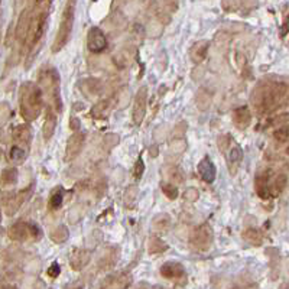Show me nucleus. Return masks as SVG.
<instances>
[{
	"instance_id": "obj_25",
	"label": "nucleus",
	"mask_w": 289,
	"mask_h": 289,
	"mask_svg": "<svg viewBox=\"0 0 289 289\" xmlns=\"http://www.w3.org/2000/svg\"><path fill=\"white\" fill-rule=\"evenodd\" d=\"M50 237L54 243L61 244V243H65V241L68 240V237H70V231H68L67 226L60 224V226H57L52 231H51Z\"/></svg>"
},
{
	"instance_id": "obj_44",
	"label": "nucleus",
	"mask_w": 289,
	"mask_h": 289,
	"mask_svg": "<svg viewBox=\"0 0 289 289\" xmlns=\"http://www.w3.org/2000/svg\"><path fill=\"white\" fill-rule=\"evenodd\" d=\"M74 106H76V107H74V109H76V110H81V109H83V106H84V104H83V103H76V104H74Z\"/></svg>"
},
{
	"instance_id": "obj_48",
	"label": "nucleus",
	"mask_w": 289,
	"mask_h": 289,
	"mask_svg": "<svg viewBox=\"0 0 289 289\" xmlns=\"http://www.w3.org/2000/svg\"><path fill=\"white\" fill-rule=\"evenodd\" d=\"M73 289H84L83 286H76V288H73Z\"/></svg>"
},
{
	"instance_id": "obj_28",
	"label": "nucleus",
	"mask_w": 289,
	"mask_h": 289,
	"mask_svg": "<svg viewBox=\"0 0 289 289\" xmlns=\"http://www.w3.org/2000/svg\"><path fill=\"white\" fill-rule=\"evenodd\" d=\"M26 155L28 153H26L25 148H22L19 145H13L12 148H11V151H9V159H11L12 164L21 165L25 162Z\"/></svg>"
},
{
	"instance_id": "obj_20",
	"label": "nucleus",
	"mask_w": 289,
	"mask_h": 289,
	"mask_svg": "<svg viewBox=\"0 0 289 289\" xmlns=\"http://www.w3.org/2000/svg\"><path fill=\"white\" fill-rule=\"evenodd\" d=\"M171 224H172V221H171V217L168 214H158L152 220V228L158 234L166 233L171 228Z\"/></svg>"
},
{
	"instance_id": "obj_6",
	"label": "nucleus",
	"mask_w": 289,
	"mask_h": 289,
	"mask_svg": "<svg viewBox=\"0 0 289 289\" xmlns=\"http://www.w3.org/2000/svg\"><path fill=\"white\" fill-rule=\"evenodd\" d=\"M213 243V230L207 223L197 227L191 236V246L198 251H207Z\"/></svg>"
},
{
	"instance_id": "obj_5",
	"label": "nucleus",
	"mask_w": 289,
	"mask_h": 289,
	"mask_svg": "<svg viewBox=\"0 0 289 289\" xmlns=\"http://www.w3.org/2000/svg\"><path fill=\"white\" fill-rule=\"evenodd\" d=\"M9 237L15 241H26L28 239L39 240L42 237V230L32 221H16L9 227Z\"/></svg>"
},
{
	"instance_id": "obj_32",
	"label": "nucleus",
	"mask_w": 289,
	"mask_h": 289,
	"mask_svg": "<svg viewBox=\"0 0 289 289\" xmlns=\"http://www.w3.org/2000/svg\"><path fill=\"white\" fill-rule=\"evenodd\" d=\"M210 104H211V96H210V93H207L205 90H200V91L197 93V106H198V109L207 110V109L210 107Z\"/></svg>"
},
{
	"instance_id": "obj_35",
	"label": "nucleus",
	"mask_w": 289,
	"mask_h": 289,
	"mask_svg": "<svg viewBox=\"0 0 289 289\" xmlns=\"http://www.w3.org/2000/svg\"><path fill=\"white\" fill-rule=\"evenodd\" d=\"M162 192L168 197V200H175L178 197V188H176V185H172V184H164Z\"/></svg>"
},
{
	"instance_id": "obj_46",
	"label": "nucleus",
	"mask_w": 289,
	"mask_h": 289,
	"mask_svg": "<svg viewBox=\"0 0 289 289\" xmlns=\"http://www.w3.org/2000/svg\"><path fill=\"white\" fill-rule=\"evenodd\" d=\"M285 153H286V155H288V156H289V146H288V148H286V151H285Z\"/></svg>"
},
{
	"instance_id": "obj_27",
	"label": "nucleus",
	"mask_w": 289,
	"mask_h": 289,
	"mask_svg": "<svg viewBox=\"0 0 289 289\" xmlns=\"http://www.w3.org/2000/svg\"><path fill=\"white\" fill-rule=\"evenodd\" d=\"M168 250V244L165 243L164 240L158 236H152L148 243V251L151 254H159V253H164Z\"/></svg>"
},
{
	"instance_id": "obj_22",
	"label": "nucleus",
	"mask_w": 289,
	"mask_h": 289,
	"mask_svg": "<svg viewBox=\"0 0 289 289\" xmlns=\"http://www.w3.org/2000/svg\"><path fill=\"white\" fill-rule=\"evenodd\" d=\"M83 90L88 94V97L91 96H99L103 91V84L99 78H87L83 83Z\"/></svg>"
},
{
	"instance_id": "obj_9",
	"label": "nucleus",
	"mask_w": 289,
	"mask_h": 289,
	"mask_svg": "<svg viewBox=\"0 0 289 289\" xmlns=\"http://www.w3.org/2000/svg\"><path fill=\"white\" fill-rule=\"evenodd\" d=\"M87 48L93 54H100L107 48V38L100 28H91L87 34Z\"/></svg>"
},
{
	"instance_id": "obj_38",
	"label": "nucleus",
	"mask_w": 289,
	"mask_h": 289,
	"mask_svg": "<svg viewBox=\"0 0 289 289\" xmlns=\"http://www.w3.org/2000/svg\"><path fill=\"white\" fill-rule=\"evenodd\" d=\"M83 208H81V205H76L71 211H70V215H68V218H70V221L73 223V224H76L78 223L80 220H81V217L84 215V213L81 211Z\"/></svg>"
},
{
	"instance_id": "obj_24",
	"label": "nucleus",
	"mask_w": 289,
	"mask_h": 289,
	"mask_svg": "<svg viewBox=\"0 0 289 289\" xmlns=\"http://www.w3.org/2000/svg\"><path fill=\"white\" fill-rule=\"evenodd\" d=\"M243 239L251 246H260L263 243V234L257 228H247L243 231Z\"/></svg>"
},
{
	"instance_id": "obj_34",
	"label": "nucleus",
	"mask_w": 289,
	"mask_h": 289,
	"mask_svg": "<svg viewBox=\"0 0 289 289\" xmlns=\"http://www.w3.org/2000/svg\"><path fill=\"white\" fill-rule=\"evenodd\" d=\"M169 149H171L172 153H182V152H185V149H187V143H185L184 139H175V140L171 142Z\"/></svg>"
},
{
	"instance_id": "obj_36",
	"label": "nucleus",
	"mask_w": 289,
	"mask_h": 289,
	"mask_svg": "<svg viewBox=\"0 0 289 289\" xmlns=\"http://www.w3.org/2000/svg\"><path fill=\"white\" fill-rule=\"evenodd\" d=\"M218 148H220V151L221 152H227L228 151V148L233 145V140H231V136L230 135H223V136H220L218 138Z\"/></svg>"
},
{
	"instance_id": "obj_11",
	"label": "nucleus",
	"mask_w": 289,
	"mask_h": 289,
	"mask_svg": "<svg viewBox=\"0 0 289 289\" xmlns=\"http://www.w3.org/2000/svg\"><path fill=\"white\" fill-rule=\"evenodd\" d=\"M270 175L272 172L270 171H262L256 175L254 179V189H256V194L262 198V200H269L272 197V192H270Z\"/></svg>"
},
{
	"instance_id": "obj_19",
	"label": "nucleus",
	"mask_w": 289,
	"mask_h": 289,
	"mask_svg": "<svg viewBox=\"0 0 289 289\" xmlns=\"http://www.w3.org/2000/svg\"><path fill=\"white\" fill-rule=\"evenodd\" d=\"M55 127H57V112L51 106H48L47 114H45V122H44V126H42V135H44V139L47 142L54 136Z\"/></svg>"
},
{
	"instance_id": "obj_1",
	"label": "nucleus",
	"mask_w": 289,
	"mask_h": 289,
	"mask_svg": "<svg viewBox=\"0 0 289 289\" xmlns=\"http://www.w3.org/2000/svg\"><path fill=\"white\" fill-rule=\"evenodd\" d=\"M288 99V88L283 83L275 84H260L254 88L251 103L256 109V113L264 114L277 109Z\"/></svg>"
},
{
	"instance_id": "obj_45",
	"label": "nucleus",
	"mask_w": 289,
	"mask_h": 289,
	"mask_svg": "<svg viewBox=\"0 0 289 289\" xmlns=\"http://www.w3.org/2000/svg\"><path fill=\"white\" fill-rule=\"evenodd\" d=\"M2 289H18L16 286H13V285H8V286H3Z\"/></svg>"
},
{
	"instance_id": "obj_33",
	"label": "nucleus",
	"mask_w": 289,
	"mask_h": 289,
	"mask_svg": "<svg viewBox=\"0 0 289 289\" xmlns=\"http://www.w3.org/2000/svg\"><path fill=\"white\" fill-rule=\"evenodd\" d=\"M273 139L283 143V142H288L289 139V126H280L277 127L276 130L273 132Z\"/></svg>"
},
{
	"instance_id": "obj_23",
	"label": "nucleus",
	"mask_w": 289,
	"mask_h": 289,
	"mask_svg": "<svg viewBox=\"0 0 289 289\" xmlns=\"http://www.w3.org/2000/svg\"><path fill=\"white\" fill-rule=\"evenodd\" d=\"M110 106H112L110 100H100L91 109V116L94 119H104V117H107L109 112H110Z\"/></svg>"
},
{
	"instance_id": "obj_43",
	"label": "nucleus",
	"mask_w": 289,
	"mask_h": 289,
	"mask_svg": "<svg viewBox=\"0 0 289 289\" xmlns=\"http://www.w3.org/2000/svg\"><path fill=\"white\" fill-rule=\"evenodd\" d=\"M80 126H81L80 120H78L77 117H71V120H70V127H71L73 130L78 132V130H80Z\"/></svg>"
},
{
	"instance_id": "obj_47",
	"label": "nucleus",
	"mask_w": 289,
	"mask_h": 289,
	"mask_svg": "<svg viewBox=\"0 0 289 289\" xmlns=\"http://www.w3.org/2000/svg\"><path fill=\"white\" fill-rule=\"evenodd\" d=\"M233 289H251V288H249V286H246V288H233Z\"/></svg>"
},
{
	"instance_id": "obj_41",
	"label": "nucleus",
	"mask_w": 289,
	"mask_h": 289,
	"mask_svg": "<svg viewBox=\"0 0 289 289\" xmlns=\"http://www.w3.org/2000/svg\"><path fill=\"white\" fill-rule=\"evenodd\" d=\"M200 198V192L197 188H188L184 192V200H187L189 202L197 201Z\"/></svg>"
},
{
	"instance_id": "obj_21",
	"label": "nucleus",
	"mask_w": 289,
	"mask_h": 289,
	"mask_svg": "<svg viewBox=\"0 0 289 289\" xmlns=\"http://www.w3.org/2000/svg\"><path fill=\"white\" fill-rule=\"evenodd\" d=\"M18 182V169L15 166L5 168L0 174V187H12Z\"/></svg>"
},
{
	"instance_id": "obj_17",
	"label": "nucleus",
	"mask_w": 289,
	"mask_h": 289,
	"mask_svg": "<svg viewBox=\"0 0 289 289\" xmlns=\"http://www.w3.org/2000/svg\"><path fill=\"white\" fill-rule=\"evenodd\" d=\"M227 164H228V169H230V174L234 175L237 172V168H239L240 162L243 159V151L239 145L233 143L228 151H227Z\"/></svg>"
},
{
	"instance_id": "obj_37",
	"label": "nucleus",
	"mask_w": 289,
	"mask_h": 289,
	"mask_svg": "<svg viewBox=\"0 0 289 289\" xmlns=\"http://www.w3.org/2000/svg\"><path fill=\"white\" fill-rule=\"evenodd\" d=\"M9 116H11L9 104H8V103H2V104H0V127L8 122Z\"/></svg>"
},
{
	"instance_id": "obj_14",
	"label": "nucleus",
	"mask_w": 289,
	"mask_h": 289,
	"mask_svg": "<svg viewBox=\"0 0 289 289\" xmlns=\"http://www.w3.org/2000/svg\"><path fill=\"white\" fill-rule=\"evenodd\" d=\"M197 169H198V175H200V178L204 182H207V184L214 182V179L217 176V169H215V166H214L210 158H207V156L202 158L201 161L198 162Z\"/></svg>"
},
{
	"instance_id": "obj_2",
	"label": "nucleus",
	"mask_w": 289,
	"mask_h": 289,
	"mask_svg": "<svg viewBox=\"0 0 289 289\" xmlns=\"http://www.w3.org/2000/svg\"><path fill=\"white\" fill-rule=\"evenodd\" d=\"M44 107V93L38 84L31 81L24 83L19 88V110L26 122H34L39 117Z\"/></svg>"
},
{
	"instance_id": "obj_30",
	"label": "nucleus",
	"mask_w": 289,
	"mask_h": 289,
	"mask_svg": "<svg viewBox=\"0 0 289 289\" xmlns=\"http://www.w3.org/2000/svg\"><path fill=\"white\" fill-rule=\"evenodd\" d=\"M286 182H288V179H286V175H283V174H279V175L275 176V179L272 181V184H270V192H272V197H276L279 195L285 187H286Z\"/></svg>"
},
{
	"instance_id": "obj_3",
	"label": "nucleus",
	"mask_w": 289,
	"mask_h": 289,
	"mask_svg": "<svg viewBox=\"0 0 289 289\" xmlns=\"http://www.w3.org/2000/svg\"><path fill=\"white\" fill-rule=\"evenodd\" d=\"M60 74L55 68H42L38 74V86L42 93L47 96L50 106L57 112H63V100H61V87H60Z\"/></svg>"
},
{
	"instance_id": "obj_8",
	"label": "nucleus",
	"mask_w": 289,
	"mask_h": 289,
	"mask_svg": "<svg viewBox=\"0 0 289 289\" xmlns=\"http://www.w3.org/2000/svg\"><path fill=\"white\" fill-rule=\"evenodd\" d=\"M84 142H86V135H84V133H81V132L73 133V135L70 136V139H68V142H67L64 159H65L67 162L74 161L77 156L81 153V151H83Z\"/></svg>"
},
{
	"instance_id": "obj_7",
	"label": "nucleus",
	"mask_w": 289,
	"mask_h": 289,
	"mask_svg": "<svg viewBox=\"0 0 289 289\" xmlns=\"http://www.w3.org/2000/svg\"><path fill=\"white\" fill-rule=\"evenodd\" d=\"M146 109H148V87L143 86L138 90L135 96V103H133V112H132V119L136 126L142 125L146 116Z\"/></svg>"
},
{
	"instance_id": "obj_39",
	"label": "nucleus",
	"mask_w": 289,
	"mask_h": 289,
	"mask_svg": "<svg viewBox=\"0 0 289 289\" xmlns=\"http://www.w3.org/2000/svg\"><path fill=\"white\" fill-rule=\"evenodd\" d=\"M143 172H145V164H143L142 156H139L136 164L133 166V176H135V179H140L142 175H143Z\"/></svg>"
},
{
	"instance_id": "obj_15",
	"label": "nucleus",
	"mask_w": 289,
	"mask_h": 289,
	"mask_svg": "<svg viewBox=\"0 0 289 289\" xmlns=\"http://www.w3.org/2000/svg\"><path fill=\"white\" fill-rule=\"evenodd\" d=\"M13 140L16 142L15 145H19L22 148H29L31 145V140H32V132H31V127L28 125H19L13 129L12 133Z\"/></svg>"
},
{
	"instance_id": "obj_42",
	"label": "nucleus",
	"mask_w": 289,
	"mask_h": 289,
	"mask_svg": "<svg viewBox=\"0 0 289 289\" xmlns=\"http://www.w3.org/2000/svg\"><path fill=\"white\" fill-rule=\"evenodd\" d=\"M47 273H48V276L52 277V279L58 277L60 276V273H61V266L57 263V262H54V263L51 264L50 267H48Z\"/></svg>"
},
{
	"instance_id": "obj_49",
	"label": "nucleus",
	"mask_w": 289,
	"mask_h": 289,
	"mask_svg": "<svg viewBox=\"0 0 289 289\" xmlns=\"http://www.w3.org/2000/svg\"><path fill=\"white\" fill-rule=\"evenodd\" d=\"M0 11H2V0H0Z\"/></svg>"
},
{
	"instance_id": "obj_26",
	"label": "nucleus",
	"mask_w": 289,
	"mask_h": 289,
	"mask_svg": "<svg viewBox=\"0 0 289 289\" xmlns=\"http://www.w3.org/2000/svg\"><path fill=\"white\" fill-rule=\"evenodd\" d=\"M63 202H64V189L63 187H57V188L51 192L48 205H50V208L52 211H55V210H60V208L63 207Z\"/></svg>"
},
{
	"instance_id": "obj_50",
	"label": "nucleus",
	"mask_w": 289,
	"mask_h": 289,
	"mask_svg": "<svg viewBox=\"0 0 289 289\" xmlns=\"http://www.w3.org/2000/svg\"><path fill=\"white\" fill-rule=\"evenodd\" d=\"M0 221H2V213H0Z\"/></svg>"
},
{
	"instance_id": "obj_18",
	"label": "nucleus",
	"mask_w": 289,
	"mask_h": 289,
	"mask_svg": "<svg viewBox=\"0 0 289 289\" xmlns=\"http://www.w3.org/2000/svg\"><path fill=\"white\" fill-rule=\"evenodd\" d=\"M233 123L240 130H244L246 127H249L251 123V113L249 107H246V106L237 107L233 112Z\"/></svg>"
},
{
	"instance_id": "obj_51",
	"label": "nucleus",
	"mask_w": 289,
	"mask_h": 289,
	"mask_svg": "<svg viewBox=\"0 0 289 289\" xmlns=\"http://www.w3.org/2000/svg\"><path fill=\"white\" fill-rule=\"evenodd\" d=\"M286 289H289V286H288V288H286Z\"/></svg>"
},
{
	"instance_id": "obj_29",
	"label": "nucleus",
	"mask_w": 289,
	"mask_h": 289,
	"mask_svg": "<svg viewBox=\"0 0 289 289\" xmlns=\"http://www.w3.org/2000/svg\"><path fill=\"white\" fill-rule=\"evenodd\" d=\"M130 282H132V276H129V275H126V273H122L120 276L112 279V280L107 283L106 289H127L129 285H130Z\"/></svg>"
},
{
	"instance_id": "obj_4",
	"label": "nucleus",
	"mask_w": 289,
	"mask_h": 289,
	"mask_svg": "<svg viewBox=\"0 0 289 289\" xmlns=\"http://www.w3.org/2000/svg\"><path fill=\"white\" fill-rule=\"evenodd\" d=\"M73 25H74V2H68V5L63 13V19H61L58 34H57L54 45H52L54 52L61 51L68 44L71 32H73Z\"/></svg>"
},
{
	"instance_id": "obj_13",
	"label": "nucleus",
	"mask_w": 289,
	"mask_h": 289,
	"mask_svg": "<svg viewBox=\"0 0 289 289\" xmlns=\"http://www.w3.org/2000/svg\"><path fill=\"white\" fill-rule=\"evenodd\" d=\"M91 260V253L87 249H74L70 253V266L74 270L84 269Z\"/></svg>"
},
{
	"instance_id": "obj_40",
	"label": "nucleus",
	"mask_w": 289,
	"mask_h": 289,
	"mask_svg": "<svg viewBox=\"0 0 289 289\" xmlns=\"http://www.w3.org/2000/svg\"><path fill=\"white\" fill-rule=\"evenodd\" d=\"M119 136L117 135H114V133H109L106 138H104V148L107 149V151H110L112 148H114L117 143H119Z\"/></svg>"
},
{
	"instance_id": "obj_31",
	"label": "nucleus",
	"mask_w": 289,
	"mask_h": 289,
	"mask_svg": "<svg viewBox=\"0 0 289 289\" xmlns=\"http://www.w3.org/2000/svg\"><path fill=\"white\" fill-rule=\"evenodd\" d=\"M138 194L139 189L136 185H130V187L126 188L125 194H123V202H125L127 208H132L135 205V202L138 200Z\"/></svg>"
},
{
	"instance_id": "obj_12",
	"label": "nucleus",
	"mask_w": 289,
	"mask_h": 289,
	"mask_svg": "<svg viewBox=\"0 0 289 289\" xmlns=\"http://www.w3.org/2000/svg\"><path fill=\"white\" fill-rule=\"evenodd\" d=\"M161 275L165 279H169V280H179V279H185L187 273H185V267L179 262H165L161 269H159Z\"/></svg>"
},
{
	"instance_id": "obj_16",
	"label": "nucleus",
	"mask_w": 289,
	"mask_h": 289,
	"mask_svg": "<svg viewBox=\"0 0 289 289\" xmlns=\"http://www.w3.org/2000/svg\"><path fill=\"white\" fill-rule=\"evenodd\" d=\"M208 50H210V41L207 39H201L198 42H195L191 50H189V58L191 61H194L195 64L202 63L208 54Z\"/></svg>"
},
{
	"instance_id": "obj_10",
	"label": "nucleus",
	"mask_w": 289,
	"mask_h": 289,
	"mask_svg": "<svg viewBox=\"0 0 289 289\" xmlns=\"http://www.w3.org/2000/svg\"><path fill=\"white\" fill-rule=\"evenodd\" d=\"M32 185L31 187H28V188L21 189L19 192H16V194H13L9 197V200L6 201L5 204V211L8 215H13L15 213H18V210L28 201V198L32 195Z\"/></svg>"
}]
</instances>
